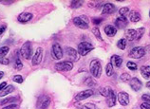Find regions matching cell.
<instances>
[{
    "label": "cell",
    "mask_w": 150,
    "mask_h": 109,
    "mask_svg": "<svg viewBox=\"0 0 150 109\" xmlns=\"http://www.w3.org/2000/svg\"><path fill=\"white\" fill-rule=\"evenodd\" d=\"M33 18V14L30 13H22L17 16V20L19 23L25 24V23L30 22Z\"/></svg>",
    "instance_id": "obj_15"
},
{
    "label": "cell",
    "mask_w": 150,
    "mask_h": 109,
    "mask_svg": "<svg viewBox=\"0 0 150 109\" xmlns=\"http://www.w3.org/2000/svg\"><path fill=\"white\" fill-rule=\"evenodd\" d=\"M17 101H19V97H10V98H6L0 101V105H7V103L9 105V104L15 103Z\"/></svg>",
    "instance_id": "obj_20"
},
{
    "label": "cell",
    "mask_w": 150,
    "mask_h": 109,
    "mask_svg": "<svg viewBox=\"0 0 150 109\" xmlns=\"http://www.w3.org/2000/svg\"><path fill=\"white\" fill-rule=\"evenodd\" d=\"M83 4H84V2H83V1H78V0H76V1L70 2V7H71L72 9H78V8L82 7Z\"/></svg>",
    "instance_id": "obj_35"
},
{
    "label": "cell",
    "mask_w": 150,
    "mask_h": 109,
    "mask_svg": "<svg viewBox=\"0 0 150 109\" xmlns=\"http://www.w3.org/2000/svg\"><path fill=\"white\" fill-rule=\"evenodd\" d=\"M9 46H1L0 48V59H2V58H4L8 53H9Z\"/></svg>",
    "instance_id": "obj_32"
},
{
    "label": "cell",
    "mask_w": 150,
    "mask_h": 109,
    "mask_svg": "<svg viewBox=\"0 0 150 109\" xmlns=\"http://www.w3.org/2000/svg\"><path fill=\"white\" fill-rule=\"evenodd\" d=\"M126 46H127V41L125 40V38H122L117 42L118 49H120L121 50H125V48H126Z\"/></svg>",
    "instance_id": "obj_27"
},
{
    "label": "cell",
    "mask_w": 150,
    "mask_h": 109,
    "mask_svg": "<svg viewBox=\"0 0 150 109\" xmlns=\"http://www.w3.org/2000/svg\"><path fill=\"white\" fill-rule=\"evenodd\" d=\"M105 74L106 76H112L113 75V65H111V63H108V65H106L105 67Z\"/></svg>",
    "instance_id": "obj_31"
},
{
    "label": "cell",
    "mask_w": 150,
    "mask_h": 109,
    "mask_svg": "<svg viewBox=\"0 0 150 109\" xmlns=\"http://www.w3.org/2000/svg\"><path fill=\"white\" fill-rule=\"evenodd\" d=\"M129 20L132 23H137L141 20V14L137 11H129Z\"/></svg>",
    "instance_id": "obj_22"
},
{
    "label": "cell",
    "mask_w": 150,
    "mask_h": 109,
    "mask_svg": "<svg viewBox=\"0 0 150 109\" xmlns=\"http://www.w3.org/2000/svg\"><path fill=\"white\" fill-rule=\"evenodd\" d=\"M73 24L79 29L86 30L89 27V19L86 15H81V16H77L73 18Z\"/></svg>",
    "instance_id": "obj_2"
},
{
    "label": "cell",
    "mask_w": 150,
    "mask_h": 109,
    "mask_svg": "<svg viewBox=\"0 0 150 109\" xmlns=\"http://www.w3.org/2000/svg\"><path fill=\"white\" fill-rule=\"evenodd\" d=\"M19 51H20V55L23 58H25L26 60H29L33 55V45H31V43L30 41L25 42Z\"/></svg>",
    "instance_id": "obj_3"
},
{
    "label": "cell",
    "mask_w": 150,
    "mask_h": 109,
    "mask_svg": "<svg viewBox=\"0 0 150 109\" xmlns=\"http://www.w3.org/2000/svg\"><path fill=\"white\" fill-rule=\"evenodd\" d=\"M89 71L90 74L94 77L98 79L100 78L102 75V65H101V62L97 59H94L90 62V65H89Z\"/></svg>",
    "instance_id": "obj_1"
},
{
    "label": "cell",
    "mask_w": 150,
    "mask_h": 109,
    "mask_svg": "<svg viewBox=\"0 0 150 109\" xmlns=\"http://www.w3.org/2000/svg\"><path fill=\"white\" fill-rule=\"evenodd\" d=\"M83 109H97L95 107V105H93V104H85L84 106H83Z\"/></svg>",
    "instance_id": "obj_43"
},
{
    "label": "cell",
    "mask_w": 150,
    "mask_h": 109,
    "mask_svg": "<svg viewBox=\"0 0 150 109\" xmlns=\"http://www.w3.org/2000/svg\"><path fill=\"white\" fill-rule=\"evenodd\" d=\"M94 49V46L92 44H90L88 42H81L78 45L77 51L81 56H86V54H88L91 50Z\"/></svg>",
    "instance_id": "obj_4"
},
{
    "label": "cell",
    "mask_w": 150,
    "mask_h": 109,
    "mask_svg": "<svg viewBox=\"0 0 150 109\" xmlns=\"http://www.w3.org/2000/svg\"><path fill=\"white\" fill-rule=\"evenodd\" d=\"M7 86V83L6 82H3V83L0 84V92L3 90V88H5Z\"/></svg>",
    "instance_id": "obj_45"
},
{
    "label": "cell",
    "mask_w": 150,
    "mask_h": 109,
    "mask_svg": "<svg viewBox=\"0 0 150 109\" xmlns=\"http://www.w3.org/2000/svg\"><path fill=\"white\" fill-rule=\"evenodd\" d=\"M63 55H64V51H63L60 44L54 43L51 46V56H52V58L55 60H60L63 58Z\"/></svg>",
    "instance_id": "obj_6"
},
{
    "label": "cell",
    "mask_w": 150,
    "mask_h": 109,
    "mask_svg": "<svg viewBox=\"0 0 150 109\" xmlns=\"http://www.w3.org/2000/svg\"><path fill=\"white\" fill-rule=\"evenodd\" d=\"M93 95H94V91H93L92 88L86 89V90H84V91L79 92L78 94L75 96V101H76V102H80V101H84V100L88 99Z\"/></svg>",
    "instance_id": "obj_9"
},
{
    "label": "cell",
    "mask_w": 150,
    "mask_h": 109,
    "mask_svg": "<svg viewBox=\"0 0 150 109\" xmlns=\"http://www.w3.org/2000/svg\"><path fill=\"white\" fill-rule=\"evenodd\" d=\"M42 59H43V49L38 48L33 57L31 64H33V65H38L42 62Z\"/></svg>",
    "instance_id": "obj_11"
},
{
    "label": "cell",
    "mask_w": 150,
    "mask_h": 109,
    "mask_svg": "<svg viewBox=\"0 0 150 109\" xmlns=\"http://www.w3.org/2000/svg\"><path fill=\"white\" fill-rule=\"evenodd\" d=\"M142 100L144 101V103L150 104V94H144L142 96Z\"/></svg>",
    "instance_id": "obj_38"
},
{
    "label": "cell",
    "mask_w": 150,
    "mask_h": 109,
    "mask_svg": "<svg viewBox=\"0 0 150 109\" xmlns=\"http://www.w3.org/2000/svg\"><path fill=\"white\" fill-rule=\"evenodd\" d=\"M125 40L126 41H133L135 40L136 38V30H132V29H129V30H126L125 32Z\"/></svg>",
    "instance_id": "obj_21"
},
{
    "label": "cell",
    "mask_w": 150,
    "mask_h": 109,
    "mask_svg": "<svg viewBox=\"0 0 150 109\" xmlns=\"http://www.w3.org/2000/svg\"><path fill=\"white\" fill-rule=\"evenodd\" d=\"M13 68L16 69V70H21V69L23 68V64H22V62L20 60V51L17 52V56H16V58H15Z\"/></svg>",
    "instance_id": "obj_25"
},
{
    "label": "cell",
    "mask_w": 150,
    "mask_h": 109,
    "mask_svg": "<svg viewBox=\"0 0 150 109\" xmlns=\"http://www.w3.org/2000/svg\"><path fill=\"white\" fill-rule=\"evenodd\" d=\"M14 91V86L11 84H9L7 85L5 88H3V90L0 92V97H5L7 95L11 94V93H13Z\"/></svg>",
    "instance_id": "obj_24"
},
{
    "label": "cell",
    "mask_w": 150,
    "mask_h": 109,
    "mask_svg": "<svg viewBox=\"0 0 150 109\" xmlns=\"http://www.w3.org/2000/svg\"><path fill=\"white\" fill-rule=\"evenodd\" d=\"M129 86L131 87L132 90L138 92L143 88V83H142V81H140L138 78L134 77V78H131L129 81Z\"/></svg>",
    "instance_id": "obj_10"
},
{
    "label": "cell",
    "mask_w": 150,
    "mask_h": 109,
    "mask_svg": "<svg viewBox=\"0 0 150 109\" xmlns=\"http://www.w3.org/2000/svg\"><path fill=\"white\" fill-rule=\"evenodd\" d=\"M130 75L128 73H123L121 75V77H120V80L122 81V82H128V81H130Z\"/></svg>",
    "instance_id": "obj_37"
},
{
    "label": "cell",
    "mask_w": 150,
    "mask_h": 109,
    "mask_svg": "<svg viewBox=\"0 0 150 109\" xmlns=\"http://www.w3.org/2000/svg\"><path fill=\"white\" fill-rule=\"evenodd\" d=\"M145 86H146L148 89H150V81H148L146 84H145Z\"/></svg>",
    "instance_id": "obj_47"
},
{
    "label": "cell",
    "mask_w": 150,
    "mask_h": 109,
    "mask_svg": "<svg viewBox=\"0 0 150 109\" xmlns=\"http://www.w3.org/2000/svg\"><path fill=\"white\" fill-rule=\"evenodd\" d=\"M66 54H67V56L70 59V62L78 60V51L77 50H75L73 48H70V46L66 48Z\"/></svg>",
    "instance_id": "obj_16"
},
{
    "label": "cell",
    "mask_w": 150,
    "mask_h": 109,
    "mask_svg": "<svg viewBox=\"0 0 150 109\" xmlns=\"http://www.w3.org/2000/svg\"><path fill=\"white\" fill-rule=\"evenodd\" d=\"M51 100L48 95H41L38 97L36 103V109H48Z\"/></svg>",
    "instance_id": "obj_5"
},
{
    "label": "cell",
    "mask_w": 150,
    "mask_h": 109,
    "mask_svg": "<svg viewBox=\"0 0 150 109\" xmlns=\"http://www.w3.org/2000/svg\"><path fill=\"white\" fill-rule=\"evenodd\" d=\"M141 109H150V104L149 103H142L141 104Z\"/></svg>",
    "instance_id": "obj_44"
},
{
    "label": "cell",
    "mask_w": 150,
    "mask_h": 109,
    "mask_svg": "<svg viewBox=\"0 0 150 109\" xmlns=\"http://www.w3.org/2000/svg\"><path fill=\"white\" fill-rule=\"evenodd\" d=\"M149 37H150V32H149Z\"/></svg>",
    "instance_id": "obj_50"
},
{
    "label": "cell",
    "mask_w": 150,
    "mask_h": 109,
    "mask_svg": "<svg viewBox=\"0 0 150 109\" xmlns=\"http://www.w3.org/2000/svg\"><path fill=\"white\" fill-rule=\"evenodd\" d=\"M6 30H7V25L5 24L0 25V35H2V34L6 32Z\"/></svg>",
    "instance_id": "obj_42"
},
{
    "label": "cell",
    "mask_w": 150,
    "mask_h": 109,
    "mask_svg": "<svg viewBox=\"0 0 150 109\" xmlns=\"http://www.w3.org/2000/svg\"><path fill=\"white\" fill-rule=\"evenodd\" d=\"M149 17H150V11H149Z\"/></svg>",
    "instance_id": "obj_49"
},
{
    "label": "cell",
    "mask_w": 150,
    "mask_h": 109,
    "mask_svg": "<svg viewBox=\"0 0 150 109\" xmlns=\"http://www.w3.org/2000/svg\"><path fill=\"white\" fill-rule=\"evenodd\" d=\"M13 81L14 83H17V84H22L24 82V78H23L21 75H14L13 77Z\"/></svg>",
    "instance_id": "obj_36"
},
{
    "label": "cell",
    "mask_w": 150,
    "mask_h": 109,
    "mask_svg": "<svg viewBox=\"0 0 150 109\" xmlns=\"http://www.w3.org/2000/svg\"><path fill=\"white\" fill-rule=\"evenodd\" d=\"M111 65L113 67H116V68H121L122 67V64H123V58L121 56L117 55V54H114V55L111 56Z\"/></svg>",
    "instance_id": "obj_19"
},
{
    "label": "cell",
    "mask_w": 150,
    "mask_h": 109,
    "mask_svg": "<svg viewBox=\"0 0 150 109\" xmlns=\"http://www.w3.org/2000/svg\"><path fill=\"white\" fill-rule=\"evenodd\" d=\"M105 33L108 37H114L117 34V29L115 28V26L113 25H108L105 27Z\"/></svg>",
    "instance_id": "obj_18"
},
{
    "label": "cell",
    "mask_w": 150,
    "mask_h": 109,
    "mask_svg": "<svg viewBox=\"0 0 150 109\" xmlns=\"http://www.w3.org/2000/svg\"><path fill=\"white\" fill-rule=\"evenodd\" d=\"M112 90H113V89H111L108 86H106V87H100L99 88V93L103 97L106 98V97H108L110 94V92H111Z\"/></svg>",
    "instance_id": "obj_26"
},
{
    "label": "cell",
    "mask_w": 150,
    "mask_h": 109,
    "mask_svg": "<svg viewBox=\"0 0 150 109\" xmlns=\"http://www.w3.org/2000/svg\"><path fill=\"white\" fill-rule=\"evenodd\" d=\"M144 32H145L144 28H139L138 30H136V38H135V40L139 41L144 34Z\"/></svg>",
    "instance_id": "obj_29"
},
{
    "label": "cell",
    "mask_w": 150,
    "mask_h": 109,
    "mask_svg": "<svg viewBox=\"0 0 150 109\" xmlns=\"http://www.w3.org/2000/svg\"><path fill=\"white\" fill-rule=\"evenodd\" d=\"M102 22H103V18H100V17H94V18H92V23L95 26L100 25Z\"/></svg>",
    "instance_id": "obj_39"
},
{
    "label": "cell",
    "mask_w": 150,
    "mask_h": 109,
    "mask_svg": "<svg viewBox=\"0 0 150 109\" xmlns=\"http://www.w3.org/2000/svg\"><path fill=\"white\" fill-rule=\"evenodd\" d=\"M129 8L128 7H123L121 8L119 10V14L120 16H123V17H126V15L129 14Z\"/></svg>",
    "instance_id": "obj_30"
},
{
    "label": "cell",
    "mask_w": 150,
    "mask_h": 109,
    "mask_svg": "<svg viewBox=\"0 0 150 109\" xmlns=\"http://www.w3.org/2000/svg\"><path fill=\"white\" fill-rule=\"evenodd\" d=\"M3 76H4V72H3V71H0V80L2 79Z\"/></svg>",
    "instance_id": "obj_48"
},
{
    "label": "cell",
    "mask_w": 150,
    "mask_h": 109,
    "mask_svg": "<svg viewBox=\"0 0 150 109\" xmlns=\"http://www.w3.org/2000/svg\"><path fill=\"white\" fill-rule=\"evenodd\" d=\"M0 64L1 65H8L10 64V59L9 58H2V59H0Z\"/></svg>",
    "instance_id": "obj_40"
},
{
    "label": "cell",
    "mask_w": 150,
    "mask_h": 109,
    "mask_svg": "<svg viewBox=\"0 0 150 109\" xmlns=\"http://www.w3.org/2000/svg\"><path fill=\"white\" fill-rule=\"evenodd\" d=\"M145 49L143 46H136V48H133L130 52L128 53V56L132 59H141L145 55Z\"/></svg>",
    "instance_id": "obj_7"
},
{
    "label": "cell",
    "mask_w": 150,
    "mask_h": 109,
    "mask_svg": "<svg viewBox=\"0 0 150 109\" xmlns=\"http://www.w3.org/2000/svg\"><path fill=\"white\" fill-rule=\"evenodd\" d=\"M118 102L123 106H126L129 103V95L126 92H120L117 96Z\"/></svg>",
    "instance_id": "obj_12"
},
{
    "label": "cell",
    "mask_w": 150,
    "mask_h": 109,
    "mask_svg": "<svg viewBox=\"0 0 150 109\" xmlns=\"http://www.w3.org/2000/svg\"><path fill=\"white\" fill-rule=\"evenodd\" d=\"M116 7L112 3H105L102 8V13L104 14H112L115 13Z\"/></svg>",
    "instance_id": "obj_13"
},
{
    "label": "cell",
    "mask_w": 150,
    "mask_h": 109,
    "mask_svg": "<svg viewBox=\"0 0 150 109\" xmlns=\"http://www.w3.org/2000/svg\"><path fill=\"white\" fill-rule=\"evenodd\" d=\"M126 67H127L128 69H130V70H132V71H135V70H137V69H138L137 64H135L134 62H131V61L127 62V64H126Z\"/></svg>",
    "instance_id": "obj_34"
},
{
    "label": "cell",
    "mask_w": 150,
    "mask_h": 109,
    "mask_svg": "<svg viewBox=\"0 0 150 109\" xmlns=\"http://www.w3.org/2000/svg\"><path fill=\"white\" fill-rule=\"evenodd\" d=\"M128 24V20L126 17H123V16H119L118 18H116L115 20V28L120 29V30H124L125 28H126V26Z\"/></svg>",
    "instance_id": "obj_14"
},
{
    "label": "cell",
    "mask_w": 150,
    "mask_h": 109,
    "mask_svg": "<svg viewBox=\"0 0 150 109\" xmlns=\"http://www.w3.org/2000/svg\"><path fill=\"white\" fill-rule=\"evenodd\" d=\"M78 109H83V108H78Z\"/></svg>",
    "instance_id": "obj_51"
},
{
    "label": "cell",
    "mask_w": 150,
    "mask_h": 109,
    "mask_svg": "<svg viewBox=\"0 0 150 109\" xmlns=\"http://www.w3.org/2000/svg\"><path fill=\"white\" fill-rule=\"evenodd\" d=\"M73 68V63L70 61H62L55 64V69L57 71H70Z\"/></svg>",
    "instance_id": "obj_8"
},
{
    "label": "cell",
    "mask_w": 150,
    "mask_h": 109,
    "mask_svg": "<svg viewBox=\"0 0 150 109\" xmlns=\"http://www.w3.org/2000/svg\"><path fill=\"white\" fill-rule=\"evenodd\" d=\"M142 76L144 77V79L148 80L150 79V65H143L140 69Z\"/></svg>",
    "instance_id": "obj_23"
},
{
    "label": "cell",
    "mask_w": 150,
    "mask_h": 109,
    "mask_svg": "<svg viewBox=\"0 0 150 109\" xmlns=\"http://www.w3.org/2000/svg\"><path fill=\"white\" fill-rule=\"evenodd\" d=\"M84 84L86 85V86H88V87H93V86H95L96 85V81L93 79V78H91V77H88L85 80V82H84Z\"/></svg>",
    "instance_id": "obj_28"
},
{
    "label": "cell",
    "mask_w": 150,
    "mask_h": 109,
    "mask_svg": "<svg viewBox=\"0 0 150 109\" xmlns=\"http://www.w3.org/2000/svg\"><path fill=\"white\" fill-rule=\"evenodd\" d=\"M92 33L95 35V37L98 39L99 41H101V42H103V38H102V36H101V32H100V30H99V28H97V27H95V28H93L92 29Z\"/></svg>",
    "instance_id": "obj_33"
},
{
    "label": "cell",
    "mask_w": 150,
    "mask_h": 109,
    "mask_svg": "<svg viewBox=\"0 0 150 109\" xmlns=\"http://www.w3.org/2000/svg\"><path fill=\"white\" fill-rule=\"evenodd\" d=\"M116 100H117V96L115 95L114 90H112L110 92V94L106 97V103H108V106L113 107L116 104Z\"/></svg>",
    "instance_id": "obj_17"
},
{
    "label": "cell",
    "mask_w": 150,
    "mask_h": 109,
    "mask_svg": "<svg viewBox=\"0 0 150 109\" xmlns=\"http://www.w3.org/2000/svg\"><path fill=\"white\" fill-rule=\"evenodd\" d=\"M144 49H145V52H148V53H150V45H147V46L144 48Z\"/></svg>",
    "instance_id": "obj_46"
},
{
    "label": "cell",
    "mask_w": 150,
    "mask_h": 109,
    "mask_svg": "<svg viewBox=\"0 0 150 109\" xmlns=\"http://www.w3.org/2000/svg\"><path fill=\"white\" fill-rule=\"evenodd\" d=\"M17 108H18V104L17 103H13V104H9V105H6L2 109H17Z\"/></svg>",
    "instance_id": "obj_41"
}]
</instances>
